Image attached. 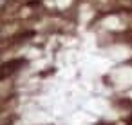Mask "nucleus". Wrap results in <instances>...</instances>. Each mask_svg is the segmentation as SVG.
Returning <instances> with one entry per match:
<instances>
[{"instance_id":"1","label":"nucleus","mask_w":132,"mask_h":125,"mask_svg":"<svg viewBox=\"0 0 132 125\" xmlns=\"http://www.w3.org/2000/svg\"><path fill=\"white\" fill-rule=\"evenodd\" d=\"M4 4H6V0H0V7H2Z\"/></svg>"}]
</instances>
